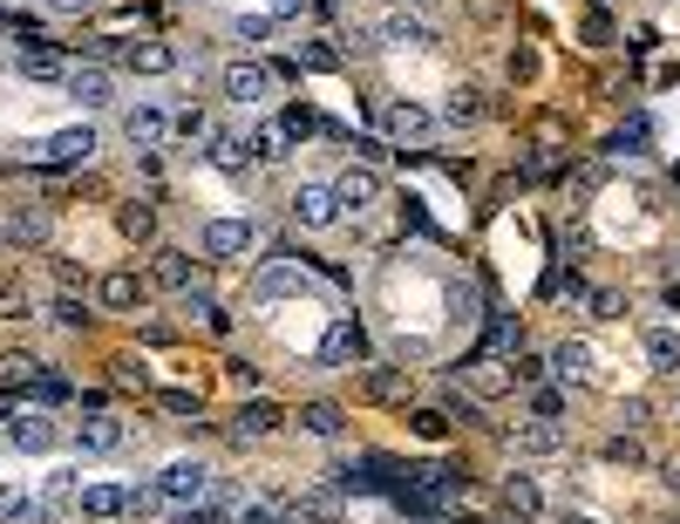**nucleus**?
I'll use <instances>...</instances> for the list:
<instances>
[{"label": "nucleus", "instance_id": "33", "mask_svg": "<svg viewBox=\"0 0 680 524\" xmlns=\"http://www.w3.org/2000/svg\"><path fill=\"white\" fill-rule=\"evenodd\" d=\"M504 504H510L517 517H538V511H544V498H538L531 477H504Z\"/></svg>", "mask_w": 680, "mask_h": 524}, {"label": "nucleus", "instance_id": "44", "mask_svg": "<svg viewBox=\"0 0 680 524\" xmlns=\"http://www.w3.org/2000/svg\"><path fill=\"white\" fill-rule=\"evenodd\" d=\"M156 409H164V416H191V423H197V395H191V388H164V395H156Z\"/></svg>", "mask_w": 680, "mask_h": 524}, {"label": "nucleus", "instance_id": "60", "mask_svg": "<svg viewBox=\"0 0 680 524\" xmlns=\"http://www.w3.org/2000/svg\"><path fill=\"white\" fill-rule=\"evenodd\" d=\"M565 524H598V517L592 511H565Z\"/></svg>", "mask_w": 680, "mask_h": 524}, {"label": "nucleus", "instance_id": "13", "mask_svg": "<svg viewBox=\"0 0 680 524\" xmlns=\"http://www.w3.org/2000/svg\"><path fill=\"white\" fill-rule=\"evenodd\" d=\"M293 511H300L306 524H341V517H347V491H341V483H313V491L293 498Z\"/></svg>", "mask_w": 680, "mask_h": 524}, {"label": "nucleus", "instance_id": "57", "mask_svg": "<svg viewBox=\"0 0 680 524\" xmlns=\"http://www.w3.org/2000/svg\"><path fill=\"white\" fill-rule=\"evenodd\" d=\"M402 225H409V232H435V225H429V212L415 205V197H409V205H402Z\"/></svg>", "mask_w": 680, "mask_h": 524}, {"label": "nucleus", "instance_id": "14", "mask_svg": "<svg viewBox=\"0 0 680 524\" xmlns=\"http://www.w3.org/2000/svg\"><path fill=\"white\" fill-rule=\"evenodd\" d=\"M279 423H287V409H279V402H266V395H252V402H238L231 436H238V442H259V436H272Z\"/></svg>", "mask_w": 680, "mask_h": 524}, {"label": "nucleus", "instance_id": "9", "mask_svg": "<svg viewBox=\"0 0 680 524\" xmlns=\"http://www.w3.org/2000/svg\"><path fill=\"white\" fill-rule=\"evenodd\" d=\"M293 218H300L306 232L341 225V197H334V184H300V191H293Z\"/></svg>", "mask_w": 680, "mask_h": 524}, {"label": "nucleus", "instance_id": "22", "mask_svg": "<svg viewBox=\"0 0 680 524\" xmlns=\"http://www.w3.org/2000/svg\"><path fill=\"white\" fill-rule=\"evenodd\" d=\"M0 232H8L14 246H42L48 238V205H14L8 218H0Z\"/></svg>", "mask_w": 680, "mask_h": 524}, {"label": "nucleus", "instance_id": "29", "mask_svg": "<svg viewBox=\"0 0 680 524\" xmlns=\"http://www.w3.org/2000/svg\"><path fill=\"white\" fill-rule=\"evenodd\" d=\"M42 368H48V361H34V354H0V388L21 395V388L42 382Z\"/></svg>", "mask_w": 680, "mask_h": 524}, {"label": "nucleus", "instance_id": "17", "mask_svg": "<svg viewBox=\"0 0 680 524\" xmlns=\"http://www.w3.org/2000/svg\"><path fill=\"white\" fill-rule=\"evenodd\" d=\"M510 450H517V457H558V450H565V429L531 416V423H517V429H510Z\"/></svg>", "mask_w": 680, "mask_h": 524}, {"label": "nucleus", "instance_id": "2", "mask_svg": "<svg viewBox=\"0 0 680 524\" xmlns=\"http://www.w3.org/2000/svg\"><path fill=\"white\" fill-rule=\"evenodd\" d=\"M361 361H368V328L354 313H341L327 341H320V368H361Z\"/></svg>", "mask_w": 680, "mask_h": 524}, {"label": "nucleus", "instance_id": "51", "mask_svg": "<svg viewBox=\"0 0 680 524\" xmlns=\"http://www.w3.org/2000/svg\"><path fill=\"white\" fill-rule=\"evenodd\" d=\"M231 524H279V504H238Z\"/></svg>", "mask_w": 680, "mask_h": 524}, {"label": "nucleus", "instance_id": "1", "mask_svg": "<svg viewBox=\"0 0 680 524\" xmlns=\"http://www.w3.org/2000/svg\"><path fill=\"white\" fill-rule=\"evenodd\" d=\"M212 483H218V477L197 463V457H177V463L156 470V491H164L177 511H184V504H205V498H212Z\"/></svg>", "mask_w": 680, "mask_h": 524}, {"label": "nucleus", "instance_id": "36", "mask_svg": "<svg viewBox=\"0 0 680 524\" xmlns=\"http://www.w3.org/2000/svg\"><path fill=\"white\" fill-rule=\"evenodd\" d=\"M109 382H116V388H150V368H143L137 354H116V361H109Z\"/></svg>", "mask_w": 680, "mask_h": 524}, {"label": "nucleus", "instance_id": "6", "mask_svg": "<svg viewBox=\"0 0 680 524\" xmlns=\"http://www.w3.org/2000/svg\"><path fill=\"white\" fill-rule=\"evenodd\" d=\"M123 423H116L109 409H89L83 423H75V450H83V457H116V450H123Z\"/></svg>", "mask_w": 680, "mask_h": 524}, {"label": "nucleus", "instance_id": "47", "mask_svg": "<svg viewBox=\"0 0 680 524\" xmlns=\"http://www.w3.org/2000/svg\"><path fill=\"white\" fill-rule=\"evenodd\" d=\"M48 320H62V328H83V320H89V307L75 300V293H62V300L48 307Z\"/></svg>", "mask_w": 680, "mask_h": 524}, {"label": "nucleus", "instance_id": "62", "mask_svg": "<svg viewBox=\"0 0 680 524\" xmlns=\"http://www.w3.org/2000/svg\"><path fill=\"white\" fill-rule=\"evenodd\" d=\"M0 28H8V14H0Z\"/></svg>", "mask_w": 680, "mask_h": 524}, {"label": "nucleus", "instance_id": "25", "mask_svg": "<svg viewBox=\"0 0 680 524\" xmlns=\"http://www.w3.org/2000/svg\"><path fill=\"white\" fill-rule=\"evenodd\" d=\"M639 347H647V361H654L660 375H680V328H647Z\"/></svg>", "mask_w": 680, "mask_h": 524}, {"label": "nucleus", "instance_id": "54", "mask_svg": "<svg viewBox=\"0 0 680 524\" xmlns=\"http://www.w3.org/2000/svg\"><path fill=\"white\" fill-rule=\"evenodd\" d=\"M647 416H654V409H647V395H626V402H619V423H626V429H639Z\"/></svg>", "mask_w": 680, "mask_h": 524}, {"label": "nucleus", "instance_id": "19", "mask_svg": "<svg viewBox=\"0 0 680 524\" xmlns=\"http://www.w3.org/2000/svg\"><path fill=\"white\" fill-rule=\"evenodd\" d=\"M375 34H381V49H435V28L415 21V14H388Z\"/></svg>", "mask_w": 680, "mask_h": 524}, {"label": "nucleus", "instance_id": "43", "mask_svg": "<svg viewBox=\"0 0 680 524\" xmlns=\"http://www.w3.org/2000/svg\"><path fill=\"white\" fill-rule=\"evenodd\" d=\"M585 307H592V320H626V300H619L613 287H598V293H585Z\"/></svg>", "mask_w": 680, "mask_h": 524}, {"label": "nucleus", "instance_id": "50", "mask_svg": "<svg viewBox=\"0 0 680 524\" xmlns=\"http://www.w3.org/2000/svg\"><path fill=\"white\" fill-rule=\"evenodd\" d=\"M34 395H42V402H68L75 388H68V375H55V368H42V382H34Z\"/></svg>", "mask_w": 680, "mask_h": 524}, {"label": "nucleus", "instance_id": "58", "mask_svg": "<svg viewBox=\"0 0 680 524\" xmlns=\"http://www.w3.org/2000/svg\"><path fill=\"white\" fill-rule=\"evenodd\" d=\"M313 0H272V21H293V14H306Z\"/></svg>", "mask_w": 680, "mask_h": 524}, {"label": "nucleus", "instance_id": "32", "mask_svg": "<svg viewBox=\"0 0 680 524\" xmlns=\"http://www.w3.org/2000/svg\"><path fill=\"white\" fill-rule=\"evenodd\" d=\"M246 150H252V164H279V157H287V130H279V124H259V130L246 137Z\"/></svg>", "mask_w": 680, "mask_h": 524}, {"label": "nucleus", "instance_id": "61", "mask_svg": "<svg viewBox=\"0 0 680 524\" xmlns=\"http://www.w3.org/2000/svg\"><path fill=\"white\" fill-rule=\"evenodd\" d=\"M667 307H673V313H680V279H673V287H667Z\"/></svg>", "mask_w": 680, "mask_h": 524}, {"label": "nucleus", "instance_id": "10", "mask_svg": "<svg viewBox=\"0 0 680 524\" xmlns=\"http://www.w3.org/2000/svg\"><path fill=\"white\" fill-rule=\"evenodd\" d=\"M8 442H14L21 457H48L55 442H62V429H55V423H48L42 409H21V416L8 423Z\"/></svg>", "mask_w": 680, "mask_h": 524}, {"label": "nucleus", "instance_id": "8", "mask_svg": "<svg viewBox=\"0 0 680 524\" xmlns=\"http://www.w3.org/2000/svg\"><path fill=\"white\" fill-rule=\"evenodd\" d=\"M266 96H272V68H266V62H231V68H225V103L252 109V103H266Z\"/></svg>", "mask_w": 680, "mask_h": 524}, {"label": "nucleus", "instance_id": "45", "mask_svg": "<svg viewBox=\"0 0 680 524\" xmlns=\"http://www.w3.org/2000/svg\"><path fill=\"white\" fill-rule=\"evenodd\" d=\"M531 416H538V423H558V416H565V395H558V388H531Z\"/></svg>", "mask_w": 680, "mask_h": 524}, {"label": "nucleus", "instance_id": "42", "mask_svg": "<svg viewBox=\"0 0 680 524\" xmlns=\"http://www.w3.org/2000/svg\"><path fill=\"white\" fill-rule=\"evenodd\" d=\"M164 504H171V498L156 491V483H137V491H130V517H156Z\"/></svg>", "mask_w": 680, "mask_h": 524}, {"label": "nucleus", "instance_id": "40", "mask_svg": "<svg viewBox=\"0 0 680 524\" xmlns=\"http://www.w3.org/2000/svg\"><path fill=\"white\" fill-rule=\"evenodd\" d=\"M171 130H177L184 143H191V137H212V116H205V109L191 103V109H177V116H171Z\"/></svg>", "mask_w": 680, "mask_h": 524}, {"label": "nucleus", "instance_id": "34", "mask_svg": "<svg viewBox=\"0 0 680 524\" xmlns=\"http://www.w3.org/2000/svg\"><path fill=\"white\" fill-rule=\"evenodd\" d=\"M28 517H34L28 483H0V524H28Z\"/></svg>", "mask_w": 680, "mask_h": 524}, {"label": "nucleus", "instance_id": "41", "mask_svg": "<svg viewBox=\"0 0 680 524\" xmlns=\"http://www.w3.org/2000/svg\"><path fill=\"white\" fill-rule=\"evenodd\" d=\"M231 34H238L246 49H259L266 34H272V14H238V21H231Z\"/></svg>", "mask_w": 680, "mask_h": 524}, {"label": "nucleus", "instance_id": "27", "mask_svg": "<svg viewBox=\"0 0 680 524\" xmlns=\"http://www.w3.org/2000/svg\"><path fill=\"white\" fill-rule=\"evenodd\" d=\"M116 232L137 238V246H143V238H156V205H150V197H130V205H116Z\"/></svg>", "mask_w": 680, "mask_h": 524}, {"label": "nucleus", "instance_id": "20", "mask_svg": "<svg viewBox=\"0 0 680 524\" xmlns=\"http://www.w3.org/2000/svg\"><path fill=\"white\" fill-rule=\"evenodd\" d=\"M75 511H83V517H130V491H123V483H83Z\"/></svg>", "mask_w": 680, "mask_h": 524}, {"label": "nucleus", "instance_id": "12", "mask_svg": "<svg viewBox=\"0 0 680 524\" xmlns=\"http://www.w3.org/2000/svg\"><path fill=\"white\" fill-rule=\"evenodd\" d=\"M150 279H156L164 293H191V287H197V259H191V253H177V246H156Z\"/></svg>", "mask_w": 680, "mask_h": 524}, {"label": "nucleus", "instance_id": "28", "mask_svg": "<svg viewBox=\"0 0 680 524\" xmlns=\"http://www.w3.org/2000/svg\"><path fill=\"white\" fill-rule=\"evenodd\" d=\"M28 83H68V62L55 55V49H21V62H14Z\"/></svg>", "mask_w": 680, "mask_h": 524}, {"label": "nucleus", "instance_id": "5", "mask_svg": "<svg viewBox=\"0 0 680 524\" xmlns=\"http://www.w3.org/2000/svg\"><path fill=\"white\" fill-rule=\"evenodd\" d=\"M259 246V225L252 218H212L205 225V259H246Z\"/></svg>", "mask_w": 680, "mask_h": 524}, {"label": "nucleus", "instance_id": "23", "mask_svg": "<svg viewBox=\"0 0 680 524\" xmlns=\"http://www.w3.org/2000/svg\"><path fill=\"white\" fill-rule=\"evenodd\" d=\"M306 436H320V442H334L341 429H347V409H341V402H300V416H293Z\"/></svg>", "mask_w": 680, "mask_h": 524}, {"label": "nucleus", "instance_id": "59", "mask_svg": "<svg viewBox=\"0 0 680 524\" xmlns=\"http://www.w3.org/2000/svg\"><path fill=\"white\" fill-rule=\"evenodd\" d=\"M96 0H48V14H89Z\"/></svg>", "mask_w": 680, "mask_h": 524}, {"label": "nucleus", "instance_id": "35", "mask_svg": "<svg viewBox=\"0 0 680 524\" xmlns=\"http://www.w3.org/2000/svg\"><path fill=\"white\" fill-rule=\"evenodd\" d=\"M647 143H654V124H647V116H626L619 137H613V150H619V157H639Z\"/></svg>", "mask_w": 680, "mask_h": 524}, {"label": "nucleus", "instance_id": "39", "mask_svg": "<svg viewBox=\"0 0 680 524\" xmlns=\"http://www.w3.org/2000/svg\"><path fill=\"white\" fill-rule=\"evenodd\" d=\"M279 130H287V143H300V137H313V130H320V116H313L306 103H293L287 116H279Z\"/></svg>", "mask_w": 680, "mask_h": 524}, {"label": "nucleus", "instance_id": "7", "mask_svg": "<svg viewBox=\"0 0 680 524\" xmlns=\"http://www.w3.org/2000/svg\"><path fill=\"white\" fill-rule=\"evenodd\" d=\"M381 130H388V143L409 150V143H429V137H435V116H429L422 103H388V109H381Z\"/></svg>", "mask_w": 680, "mask_h": 524}, {"label": "nucleus", "instance_id": "48", "mask_svg": "<svg viewBox=\"0 0 680 524\" xmlns=\"http://www.w3.org/2000/svg\"><path fill=\"white\" fill-rule=\"evenodd\" d=\"M300 62H306V68H320V75H334V68H341V55H334L327 42H306V49H300Z\"/></svg>", "mask_w": 680, "mask_h": 524}, {"label": "nucleus", "instance_id": "38", "mask_svg": "<svg viewBox=\"0 0 680 524\" xmlns=\"http://www.w3.org/2000/svg\"><path fill=\"white\" fill-rule=\"evenodd\" d=\"M21 313H28V287L14 272H0V320H21Z\"/></svg>", "mask_w": 680, "mask_h": 524}, {"label": "nucleus", "instance_id": "49", "mask_svg": "<svg viewBox=\"0 0 680 524\" xmlns=\"http://www.w3.org/2000/svg\"><path fill=\"white\" fill-rule=\"evenodd\" d=\"M48 498H83V483H75V470L62 463V470H48V483H42Z\"/></svg>", "mask_w": 680, "mask_h": 524}, {"label": "nucleus", "instance_id": "18", "mask_svg": "<svg viewBox=\"0 0 680 524\" xmlns=\"http://www.w3.org/2000/svg\"><path fill=\"white\" fill-rule=\"evenodd\" d=\"M96 300H102L109 313H130V307H143V279H137L130 266H116V272L96 279Z\"/></svg>", "mask_w": 680, "mask_h": 524}, {"label": "nucleus", "instance_id": "52", "mask_svg": "<svg viewBox=\"0 0 680 524\" xmlns=\"http://www.w3.org/2000/svg\"><path fill=\"white\" fill-rule=\"evenodd\" d=\"M55 279H62V293H83L89 287V272L75 266V259H55Z\"/></svg>", "mask_w": 680, "mask_h": 524}, {"label": "nucleus", "instance_id": "21", "mask_svg": "<svg viewBox=\"0 0 680 524\" xmlns=\"http://www.w3.org/2000/svg\"><path fill=\"white\" fill-rule=\"evenodd\" d=\"M123 137H130L137 150H156V143L171 137V116H164V109H150V103H137V109L123 116Z\"/></svg>", "mask_w": 680, "mask_h": 524}, {"label": "nucleus", "instance_id": "46", "mask_svg": "<svg viewBox=\"0 0 680 524\" xmlns=\"http://www.w3.org/2000/svg\"><path fill=\"white\" fill-rule=\"evenodd\" d=\"M225 382L238 395H259V368H252V361H225Z\"/></svg>", "mask_w": 680, "mask_h": 524}, {"label": "nucleus", "instance_id": "55", "mask_svg": "<svg viewBox=\"0 0 680 524\" xmlns=\"http://www.w3.org/2000/svg\"><path fill=\"white\" fill-rule=\"evenodd\" d=\"M606 457H613V463H639V442H633V429H626V436H613V442H606Z\"/></svg>", "mask_w": 680, "mask_h": 524}, {"label": "nucleus", "instance_id": "37", "mask_svg": "<svg viewBox=\"0 0 680 524\" xmlns=\"http://www.w3.org/2000/svg\"><path fill=\"white\" fill-rule=\"evenodd\" d=\"M409 429H415L422 442H450V416H443V409H415Z\"/></svg>", "mask_w": 680, "mask_h": 524}, {"label": "nucleus", "instance_id": "3", "mask_svg": "<svg viewBox=\"0 0 680 524\" xmlns=\"http://www.w3.org/2000/svg\"><path fill=\"white\" fill-rule=\"evenodd\" d=\"M334 197H341V218L375 212V205H381V171H375V164H347V171L334 178Z\"/></svg>", "mask_w": 680, "mask_h": 524}, {"label": "nucleus", "instance_id": "26", "mask_svg": "<svg viewBox=\"0 0 680 524\" xmlns=\"http://www.w3.org/2000/svg\"><path fill=\"white\" fill-rule=\"evenodd\" d=\"M476 116H484V89L456 83V89H450V103H443V116H435V124H443V130H463V124H476Z\"/></svg>", "mask_w": 680, "mask_h": 524}, {"label": "nucleus", "instance_id": "30", "mask_svg": "<svg viewBox=\"0 0 680 524\" xmlns=\"http://www.w3.org/2000/svg\"><path fill=\"white\" fill-rule=\"evenodd\" d=\"M123 62H130L137 75H171V68H177V49H171V42H137Z\"/></svg>", "mask_w": 680, "mask_h": 524}, {"label": "nucleus", "instance_id": "56", "mask_svg": "<svg viewBox=\"0 0 680 524\" xmlns=\"http://www.w3.org/2000/svg\"><path fill=\"white\" fill-rule=\"evenodd\" d=\"M585 42L606 49V42H613V21H606V14H585Z\"/></svg>", "mask_w": 680, "mask_h": 524}, {"label": "nucleus", "instance_id": "53", "mask_svg": "<svg viewBox=\"0 0 680 524\" xmlns=\"http://www.w3.org/2000/svg\"><path fill=\"white\" fill-rule=\"evenodd\" d=\"M538 75V55L531 49H510V83H531Z\"/></svg>", "mask_w": 680, "mask_h": 524}, {"label": "nucleus", "instance_id": "31", "mask_svg": "<svg viewBox=\"0 0 680 524\" xmlns=\"http://www.w3.org/2000/svg\"><path fill=\"white\" fill-rule=\"evenodd\" d=\"M368 395L375 402H409L415 382H409V368H368Z\"/></svg>", "mask_w": 680, "mask_h": 524}, {"label": "nucleus", "instance_id": "4", "mask_svg": "<svg viewBox=\"0 0 680 524\" xmlns=\"http://www.w3.org/2000/svg\"><path fill=\"white\" fill-rule=\"evenodd\" d=\"M246 293H252V307H272V300H300V293H306V272H300L293 259H266V266L252 272V287H246Z\"/></svg>", "mask_w": 680, "mask_h": 524}, {"label": "nucleus", "instance_id": "16", "mask_svg": "<svg viewBox=\"0 0 680 524\" xmlns=\"http://www.w3.org/2000/svg\"><path fill=\"white\" fill-rule=\"evenodd\" d=\"M62 89H68L75 103H83V109H109V103H116L109 68H96V62H89V68H68V83H62Z\"/></svg>", "mask_w": 680, "mask_h": 524}, {"label": "nucleus", "instance_id": "15", "mask_svg": "<svg viewBox=\"0 0 680 524\" xmlns=\"http://www.w3.org/2000/svg\"><path fill=\"white\" fill-rule=\"evenodd\" d=\"M89 157H96V130H89V124L55 130V137L42 143V164H89Z\"/></svg>", "mask_w": 680, "mask_h": 524}, {"label": "nucleus", "instance_id": "63", "mask_svg": "<svg viewBox=\"0 0 680 524\" xmlns=\"http://www.w3.org/2000/svg\"><path fill=\"white\" fill-rule=\"evenodd\" d=\"M0 238H8V232H0Z\"/></svg>", "mask_w": 680, "mask_h": 524}, {"label": "nucleus", "instance_id": "11", "mask_svg": "<svg viewBox=\"0 0 680 524\" xmlns=\"http://www.w3.org/2000/svg\"><path fill=\"white\" fill-rule=\"evenodd\" d=\"M205 164H212L218 178H231V184H238V178L252 171V150H246V137H231V130H212V137H205Z\"/></svg>", "mask_w": 680, "mask_h": 524}, {"label": "nucleus", "instance_id": "24", "mask_svg": "<svg viewBox=\"0 0 680 524\" xmlns=\"http://www.w3.org/2000/svg\"><path fill=\"white\" fill-rule=\"evenodd\" d=\"M551 375H558V382H592V375H598V368H592V347H585V341H558V347H551Z\"/></svg>", "mask_w": 680, "mask_h": 524}]
</instances>
